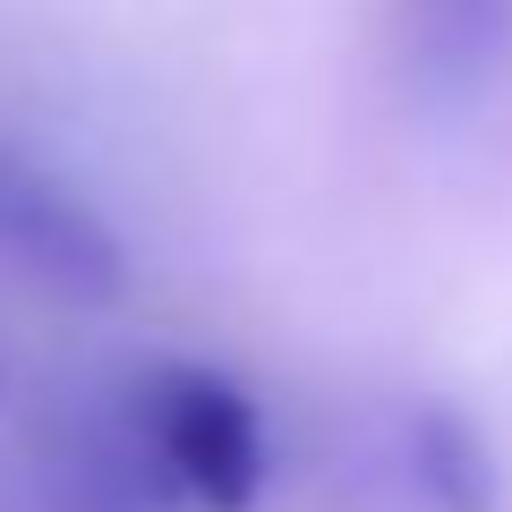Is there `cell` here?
<instances>
[{"instance_id":"6da1fadb","label":"cell","mask_w":512,"mask_h":512,"mask_svg":"<svg viewBox=\"0 0 512 512\" xmlns=\"http://www.w3.org/2000/svg\"><path fill=\"white\" fill-rule=\"evenodd\" d=\"M146 436L197 512H248L265 495V419L214 367H163L146 384Z\"/></svg>"},{"instance_id":"7a4b0ae2","label":"cell","mask_w":512,"mask_h":512,"mask_svg":"<svg viewBox=\"0 0 512 512\" xmlns=\"http://www.w3.org/2000/svg\"><path fill=\"white\" fill-rule=\"evenodd\" d=\"M0 248L60 291H86V299L120 291V239L35 171H0Z\"/></svg>"},{"instance_id":"3957f363","label":"cell","mask_w":512,"mask_h":512,"mask_svg":"<svg viewBox=\"0 0 512 512\" xmlns=\"http://www.w3.org/2000/svg\"><path fill=\"white\" fill-rule=\"evenodd\" d=\"M402 60L427 94H478L512 60V0H402Z\"/></svg>"},{"instance_id":"277c9868","label":"cell","mask_w":512,"mask_h":512,"mask_svg":"<svg viewBox=\"0 0 512 512\" xmlns=\"http://www.w3.org/2000/svg\"><path fill=\"white\" fill-rule=\"evenodd\" d=\"M410 444H419V487L436 495L444 512H487L495 504V461L453 410H419V436Z\"/></svg>"}]
</instances>
